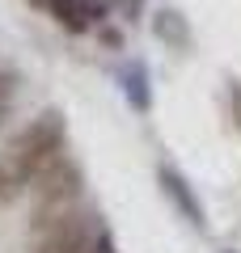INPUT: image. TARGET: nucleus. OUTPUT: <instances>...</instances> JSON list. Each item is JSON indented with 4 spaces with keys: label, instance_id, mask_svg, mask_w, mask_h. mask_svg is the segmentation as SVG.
Returning a JSON list of instances; mask_svg holds the SVG:
<instances>
[{
    "label": "nucleus",
    "instance_id": "1",
    "mask_svg": "<svg viewBox=\"0 0 241 253\" xmlns=\"http://www.w3.org/2000/svg\"><path fill=\"white\" fill-rule=\"evenodd\" d=\"M68 126L60 110H43L0 148V203H17L21 194H34V186L63 161Z\"/></svg>",
    "mask_w": 241,
    "mask_h": 253
},
{
    "label": "nucleus",
    "instance_id": "2",
    "mask_svg": "<svg viewBox=\"0 0 241 253\" xmlns=\"http://www.w3.org/2000/svg\"><path fill=\"white\" fill-rule=\"evenodd\" d=\"M102 224L85 203L55 215H30L26 228V249L30 253H89V245L98 241Z\"/></svg>",
    "mask_w": 241,
    "mask_h": 253
},
{
    "label": "nucleus",
    "instance_id": "3",
    "mask_svg": "<svg viewBox=\"0 0 241 253\" xmlns=\"http://www.w3.org/2000/svg\"><path fill=\"white\" fill-rule=\"evenodd\" d=\"M43 4L63 30H72V34H80V30H89L93 21L106 17V4H102V0H43Z\"/></svg>",
    "mask_w": 241,
    "mask_h": 253
},
{
    "label": "nucleus",
    "instance_id": "4",
    "mask_svg": "<svg viewBox=\"0 0 241 253\" xmlns=\"http://www.w3.org/2000/svg\"><path fill=\"white\" fill-rule=\"evenodd\" d=\"M13 101H17V72H0V126L13 114Z\"/></svg>",
    "mask_w": 241,
    "mask_h": 253
},
{
    "label": "nucleus",
    "instance_id": "5",
    "mask_svg": "<svg viewBox=\"0 0 241 253\" xmlns=\"http://www.w3.org/2000/svg\"><path fill=\"white\" fill-rule=\"evenodd\" d=\"M89 253H119V249H115V241H110V232H106V228H102V232H98V241L89 245Z\"/></svg>",
    "mask_w": 241,
    "mask_h": 253
}]
</instances>
